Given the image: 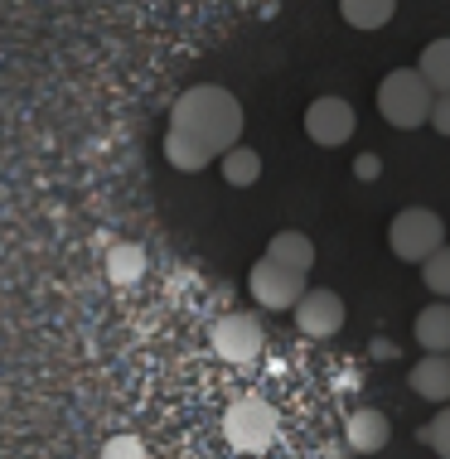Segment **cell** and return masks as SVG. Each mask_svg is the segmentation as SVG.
Instances as JSON below:
<instances>
[{"label": "cell", "mask_w": 450, "mask_h": 459, "mask_svg": "<svg viewBox=\"0 0 450 459\" xmlns=\"http://www.w3.org/2000/svg\"><path fill=\"white\" fill-rule=\"evenodd\" d=\"M102 459H146V445H141V436H111L107 445H102Z\"/></svg>", "instance_id": "d6986e66"}, {"label": "cell", "mask_w": 450, "mask_h": 459, "mask_svg": "<svg viewBox=\"0 0 450 459\" xmlns=\"http://www.w3.org/2000/svg\"><path fill=\"white\" fill-rule=\"evenodd\" d=\"M411 333H417V343L427 353H450V300L421 309L417 325H411Z\"/></svg>", "instance_id": "7c38bea8"}, {"label": "cell", "mask_w": 450, "mask_h": 459, "mask_svg": "<svg viewBox=\"0 0 450 459\" xmlns=\"http://www.w3.org/2000/svg\"><path fill=\"white\" fill-rule=\"evenodd\" d=\"M170 131L190 135L218 160L243 135V102L228 88H218V82H199V88L180 92V102L170 111Z\"/></svg>", "instance_id": "6da1fadb"}, {"label": "cell", "mask_w": 450, "mask_h": 459, "mask_svg": "<svg viewBox=\"0 0 450 459\" xmlns=\"http://www.w3.org/2000/svg\"><path fill=\"white\" fill-rule=\"evenodd\" d=\"M340 15L354 30H383L397 15V0H340Z\"/></svg>", "instance_id": "5bb4252c"}, {"label": "cell", "mask_w": 450, "mask_h": 459, "mask_svg": "<svg viewBox=\"0 0 450 459\" xmlns=\"http://www.w3.org/2000/svg\"><path fill=\"white\" fill-rule=\"evenodd\" d=\"M208 343H214V353L223 358V363H237V368H247V363H257V353H261V325L252 315H223L214 329H208Z\"/></svg>", "instance_id": "5b68a950"}, {"label": "cell", "mask_w": 450, "mask_h": 459, "mask_svg": "<svg viewBox=\"0 0 450 459\" xmlns=\"http://www.w3.org/2000/svg\"><path fill=\"white\" fill-rule=\"evenodd\" d=\"M417 73L427 78V88L441 97V92H450V39H431L427 48H421V64H417Z\"/></svg>", "instance_id": "9a60e30c"}, {"label": "cell", "mask_w": 450, "mask_h": 459, "mask_svg": "<svg viewBox=\"0 0 450 459\" xmlns=\"http://www.w3.org/2000/svg\"><path fill=\"white\" fill-rule=\"evenodd\" d=\"M354 126H358V117L344 97H315V102L305 107V135L315 145H324V151L344 145L349 135H354Z\"/></svg>", "instance_id": "8992f818"}, {"label": "cell", "mask_w": 450, "mask_h": 459, "mask_svg": "<svg viewBox=\"0 0 450 459\" xmlns=\"http://www.w3.org/2000/svg\"><path fill=\"white\" fill-rule=\"evenodd\" d=\"M344 440H349V450H354V455H378L383 445L393 440V420H387L383 411H373V406H364V411L349 416Z\"/></svg>", "instance_id": "9c48e42d"}, {"label": "cell", "mask_w": 450, "mask_h": 459, "mask_svg": "<svg viewBox=\"0 0 450 459\" xmlns=\"http://www.w3.org/2000/svg\"><path fill=\"white\" fill-rule=\"evenodd\" d=\"M354 175H358V179H378V175H383V160H378V155H358Z\"/></svg>", "instance_id": "7402d4cb"}, {"label": "cell", "mask_w": 450, "mask_h": 459, "mask_svg": "<svg viewBox=\"0 0 450 459\" xmlns=\"http://www.w3.org/2000/svg\"><path fill=\"white\" fill-rule=\"evenodd\" d=\"M421 281H427L431 295L450 300V247H441V252H431L427 262H421Z\"/></svg>", "instance_id": "ac0fdd59"}, {"label": "cell", "mask_w": 450, "mask_h": 459, "mask_svg": "<svg viewBox=\"0 0 450 459\" xmlns=\"http://www.w3.org/2000/svg\"><path fill=\"white\" fill-rule=\"evenodd\" d=\"M247 290L261 309H296V300L305 295V276H291V271L271 266L267 256L247 271Z\"/></svg>", "instance_id": "52a82bcc"}, {"label": "cell", "mask_w": 450, "mask_h": 459, "mask_svg": "<svg viewBox=\"0 0 450 459\" xmlns=\"http://www.w3.org/2000/svg\"><path fill=\"white\" fill-rule=\"evenodd\" d=\"M296 329L305 339H334L344 329V300L334 290H305L296 300Z\"/></svg>", "instance_id": "ba28073f"}, {"label": "cell", "mask_w": 450, "mask_h": 459, "mask_svg": "<svg viewBox=\"0 0 450 459\" xmlns=\"http://www.w3.org/2000/svg\"><path fill=\"white\" fill-rule=\"evenodd\" d=\"M411 392L427 396L436 406H450V358L446 353H427L417 368H411Z\"/></svg>", "instance_id": "8fae6325"}, {"label": "cell", "mask_w": 450, "mask_h": 459, "mask_svg": "<svg viewBox=\"0 0 450 459\" xmlns=\"http://www.w3.org/2000/svg\"><path fill=\"white\" fill-rule=\"evenodd\" d=\"M277 430H281V420L271 411V402H261V396H243V402H233L228 411H223V436H228V445L243 455L271 450Z\"/></svg>", "instance_id": "3957f363"}, {"label": "cell", "mask_w": 450, "mask_h": 459, "mask_svg": "<svg viewBox=\"0 0 450 459\" xmlns=\"http://www.w3.org/2000/svg\"><path fill=\"white\" fill-rule=\"evenodd\" d=\"M165 160L174 169H184V175H199L204 165H214V155H208L199 141H190V135H180V131H165Z\"/></svg>", "instance_id": "2e32d148"}, {"label": "cell", "mask_w": 450, "mask_h": 459, "mask_svg": "<svg viewBox=\"0 0 450 459\" xmlns=\"http://www.w3.org/2000/svg\"><path fill=\"white\" fill-rule=\"evenodd\" d=\"M218 169H223V179H228L233 189H252V184L261 179V155L252 151V145H233V151L218 155Z\"/></svg>", "instance_id": "4fadbf2b"}, {"label": "cell", "mask_w": 450, "mask_h": 459, "mask_svg": "<svg viewBox=\"0 0 450 459\" xmlns=\"http://www.w3.org/2000/svg\"><path fill=\"white\" fill-rule=\"evenodd\" d=\"M267 262L271 266H281V271H291V276H305L310 266H315V242L305 238V232H277V238L267 242Z\"/></svg>", "instance_id": "30bf717a"}, {"label": "cell", "mask_w": 450, "mask_h": 459, "mask_svg": "<svg viewBox=\"0 0 450 459\" xmlns=\"http://www.w3.org/2000/svg\"><path fill=\"white\" fill-rule=\"evenodd\" d=\"M107 276L117 281V285H131V281H141L146 276V252L136 242H117L107 252Z\"/></svg>", "instance_id": "e0dca14e"}, {"label": "cell", "mask_w": 450, "mask_h": 459, "mask_svg": "<svg viewBox=\"0 0 450 459\" xmlns=\"http://www.w3.org/2000/svg\"><path fill=\"white\" fill-rule=\"evenodd\" d=\"M427 445L441 459H450V406H441V411H436V420L427 426Z\"/></svg>", "instance_id": "ffe728a7"}, {"label": "cell", "mask_w": 450, "mask_h": 459, "mask_svg": "<svg viewBox=\"0 0 450 459\" xmlns=\"http://www.w3.org/2000/svg\"><path fill=\"white\" fill-rule=\"evenodd\" d=\"M387 247H393V256L421 266L431 252L446 247V222L436 218L431 208H402V213L393 218V228H387Z\"/></svg>", "instance_id": "277c9868"}, {"label": "cell", "mask_w": 450, "mask_h": 459, "mask_svg": "<svg viewBox=\"0 0 450 459\" xmlns=\"http://www.w3.org/2000/svg\"><path fill=\"white\" fill-rule=\"evenodd\" d=\"M431 102H436V92L427 88V78H421L417 68H393L378 82V111H383L387 126H397V131L427 126V121H431Z\"/></svg>", "instance_id": "7a4b0ae2"}, {"label": "cell", "mask_w": 450, "mask_h": 459, "mask_svg": "<svg viewBox=\"0 0 450 459\" xmlns=\"http://www.w3.org/2000/svg\"><path fill=\"white\" fill-rule=\"evenodd\" d=\"M431 126L441 131V135H450V92H441V97L431 102Z\"/></svg>", "instance_id": "44dd1931"}, {"label": "cell", "mask_w": 450, "mask_h": 459, "mask_svg": "<svg viewBox=\"0 0 450 459\" xmlns=\"http://www.w3.org/2000/svg\"><path fill=\"white\" fill-rule=\"evenodd\" d=\"M446 358H450V353H446Z\"/></svg>", "instance_id": "603a6c76"}]
</instances>
